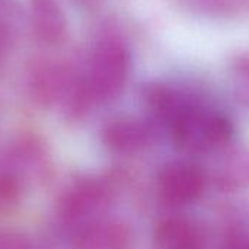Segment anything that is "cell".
<instances>
[{
  "label": "cell",
  "mask_w": 249,
  "mask_h": 249,
  "mask_svg": "<svg viewBox=\"0 0 249 249\" xmlns=\"http://www.w3.org/2000/svg\"><path fill=\"white\" fill-rule=\"evenodd\" d=\"M155 249H201L198 229L185 219H166L159 223L155 239Z\"/></svg>",
  "instance_id": "obj_8"
},
{
  "label": "cell",
  "mask_w": 249,
  "mask_h": 249,
  "mask_svg": "<svg viewBox=\"0 0 249 249\" xmlns=\"http://www.w3.org/2000/svg\"><path fill=\"white\" fill-rule=\"evenodd\" d=\"M28 20L34 36L48 45L60 44L67 31V20L58 0H31Z\"/></svg>",
  "instance_id": "obj_5"
},
{
  "label": "cell",
  "mask_w": 249,
  "mask_h": 249,
  "mask_svg": "<svg viewBox=\"0 0 249 249\" xmlns=\"http://www.w3.org/2000/svg\"><path fill=\"white\" fill-rule=\"evenodd\" d=\"M102 137L107 147L112 152L131 155L144 149L150 143L152 130L140 120L121 117L105 125Z\"/></svg>",
  "instance_id": "obj_7"
},
{
  "label": "cell",
  "mask_w": 249,
  "mask_h": 249,
  "mask_svg": "<svg viewBox=\"0 0 249 249\" xmlns=\"http://www.w3.org/2000/svg\"><path fill=\"white\" fill-rule=\"evenodd\" d=\"M231 80L235 95L249 105V54L235 57L231 66Z\"/></svg>",
  "instance_id": "obj_11"
},
{
  "label": "cell",
  "mask_w": 249,
  "mask_h": 249,
  "mask_svg": "<svg viewBox=\"0 0 249 249\" xmlns=\"http://www.w3.org/2000/svg\"><path fill=\"white\" fill-rule=\"evenodd\" d=\"M0 249H31L26 238L15 232H0Z\"/></svg>",
  "instance_id": "obj_13"
},
{
  "label": "cell",
  "mask_w": 249,
  "mask_h": 249,
  "mask_svg": "<svg viewBox=\"0 0 249 249\" xmlns=\"http://www.w3.org/2000/svg\"><path fill=\"white\" fill-rule=\"evenodd\" d=\"M194 12L210 18H232L249 10V0H184Z\"/></svg>",
  "instance_id": "obj_9"
},
{
  "label": "cell",
  "mask_w": 249,
  "mask_h": 249,
  "mask_svg": "<svg viewBox=\"0 0 249 249\" xmlns=\"http://www.w3.org/2000/svg\"><path fill=\"white\" fill-rule=\"evenodd\" d=\"M220 249H249V235L241 231H233L223 239Z\"/></svg>",
  "instance_id": "obj_14"
},
{
  "label": "cell",
  "mask_w": 249,
  "mask_h": 249,
  "mask_svg": "<svg viewBox=\"0 0 249 249\" xmlns=\"http://www.w3.org/2000/svg\"><path fill=\"white\" fill-rule=\"evenodd\" d=\"M130 67V50L121 39L108 36L98 41L82 73L92 102H107L117 98L127 83Z\"/></svg>",
  "instance_id": "obj_2"
},
{
  "label": "cell",
  "mask_w": 249,
  "mask_h": 249,
  "mask_svg": "<svg viewBox=\"0 0 249 249\" xmlns=\"http://www.w3.org/2000/svg\"><path fill=\"white\" fill-rule=\"evenodd\" d=\"M175 143L190 153H207L222 149L232 136L229 120L213 109L187 99L168 124Z\"/></svg>",
  "instance_id": "obj_1"
},
{
  "label": "cell",
  "mask_w": 249,
  "mask_h": 249,
  "mask_svg": "<svg viewBox=\"0 0 249 249\" xmlns=\"http://www.w3.org/2000/svg\"><path fill=\"white\" fill-rule=\"evenodd\" d=\"M219 182L226 188L249 187V150L239 152L226 160L219 174Z\"/></svg>",
  "instance_id": "obj_10"
},
{
  "label": "cell",
  "mask_w": 249,
  "mask_h": 249,
  "mask_svg": "<svg viewBox=\"0 0 249 249\" xmlns=\"http://www.w3.org/2000/svg\"><path fill=\"white\" fill-rule=\"evenodd\" d=\"M203 187V174L188 163H172L159 177L160 196L166 203L174 206L193 203L200 197Z\"/></svg>",
  "instance_id": "obj_4"
},
{
  "label": "cell",
  "mask_w": 249,
  "mask_h": 249,
  "mask_svg": "<svg viewBox=\"0 0 249 249\" xmlns=\"http://www.w3.org/2000/svg\"><path fill=\"white\" fill-rule=\"evenodd\" d=\"M111 200V188L101 181H82L67 191L60 204V214L74 223L102 210Z\"/></svg>",
  "instance_id": "obj_3"
},
{
  "label": "cell",
  "mask_w": 249,
  "mask_h": 249,
  "mask_svg": "<svg viewBox=\"0 0 249 249\" xmlns=\"http://www.w3.org/2000/svg\"><path fill=\"white\" fill-rule=\"evenodd\" d=\"M130 229L112 219H99L86 223L77 232L74 249H130Z\"/></svg>",
  "instance_id": "obj_6"
},
{
  "label": "cell",
  "mask_w": 249,
  "mask_h": 249,
  "mask_svg": "<svg viewBox=\"0 0 249 249\" xmlns=\"http://www.w3.org/2000/svg\"><path fill=\"white\" fill-rule=\"evenodd\" d=\"M20 194V181L15 174H0V206L15 203Z\"/></svg>",
  "instance_id": "obj_12"
}]
</instances>
